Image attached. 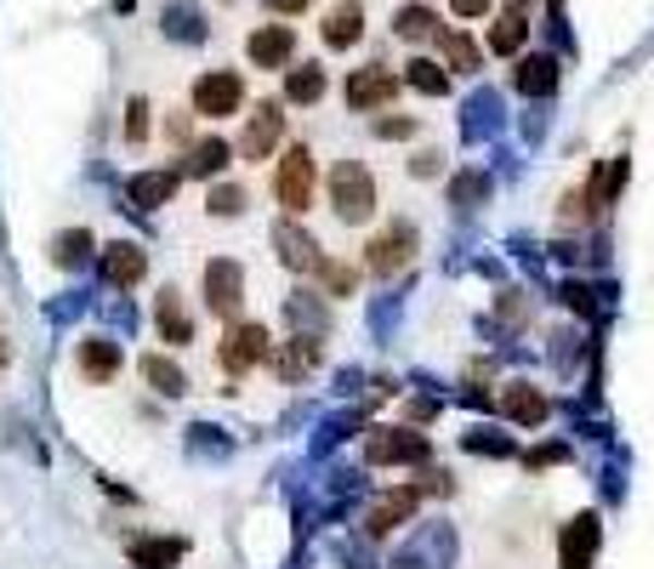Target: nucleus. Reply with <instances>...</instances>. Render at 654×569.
Instances as JSON below:
<instances>
[{
	"instance_id": "c9c22d12",
	"label": "nucleus",
	"mask_w": 654,
	"mask_h": 569,
	"mask_svg": "<svg viewBox=\"0 0 654 569\" xmlns=\"http://www.w3.org/2000/svg\"><path fill=\"white\" fill-rule=\"evenodd\" d=\"M449 7H456L461 17H484V12H490V0H449Z\"/></svg>"
},
{
	"instance_id": "4c0bfd02",
	"label": "nucleus",
	"mask_w": 654,
	"mask_h": 569,
	"mask_svg": "<svg viewBox=\"0 0 654 569\" xmlns=\"http://www.w3.org/2000/svg\"><path fill=\"white\" fill-rule=\"evenodd\" d=\"M273 12H301V7H313V0H268Z\"/></svg>"
},
{
	"instance_id": "a211bd4d",
	"label": "nucleus",
	"mask_w": 654,
	"mask_h": 569,
	"mask_svg": "<svg viewBox=\"0 0 654 569\" xmlns=\"http://www.w3.org/2000/svg\"><path fill=\"white\" fill-rule=\"evenodd\" d=\"M410 512H416V490H398V496H387L382 507H370V535H393Z\"/></svg>"
},
{
	"instance_id": "aec40b11",
	"label": "nucleus",
	"mask_w": 654,
	"mask_h": 569,
	"mask_svg": "<svg viewBox=\"0 0 654 569\" xmlns=\"http://www.w3.org/2000/svg\"><path fill=\"white\" fill-rule=\"evenodd\" d=\"M143 376H148V387L171 393V399H177V393H188V376H183V370L171 364L165 354H148V359H143Z\"/></svg>"
},
{
	"instance_id": "e433bc0d",
	"label": "nucleus",
	"mask_w": 654,
	"mask_h": 569,
	"mask_svg": "<svg viewBox=\"0 0 654 569\" xmlns=\"http://www.w3.org/2000/svg\"><path fill=\"white\" fill-rule=\"evenodd\" d=\"M530 461H535V467H546V461H564V444H546V450H535Z\"/></svg>"
},
{
	"instance_id": "2f4dec72",
	"label": "nucleus",
	"mask_w": 654,
	"mask_h": 569,
	"mask_svg": "<svg viewBox=\"0 0 654 569\" xmlns=\"http://www.w3.org/2000/svg\"><path fill=\"white\" fill-rule=\"evenodd\" d=\"M308 364H313V348H301V342H291L285 359H280V376L296 382V376H308Z\"/></svg>"
},
{
	"instance_id": "393cba45",
	"label": "nucleus",
	"mask_w": 654,
	"mask_h": 569,
	"mask_svg": "<svg viewBox=\"0 0 654 569\" xmlns=\"http://www.w3.org/2000/svg\"><path fill=\"white\" fill-rule=\"evenodd\" d=\"M433 29H439V17L427 12V7H405V12L393 17V35H398V40H427Z\"/></svg>"
},
{
	"instance_id": "7ed1b4c3",
	"label": "nucleus",
	"mask_w": 654,
	"mask_h": 569,
	"mask_svg": "<svg viewBox=\"0 0 654 569\" xmlns=\"http://www.w3.org/2000/svg\"><path fill=\"white\" fill-rule=\"evenodd\" d=\"M273 194H280V206L285 211H308L313 200V154L308 148H285V160H280V177H273Z\"/></svg>"
},
{
	"instance_id": "f03ea898",
	"label": "nucleus",
	"mask_w": 654,
	"mask_h": 569,
	"mask_svg": "<svg viewBox=\"0 0 654 569\" xmlns=\"http://www.w3.org/2000/svg\"><path fill=\"white\" fill-rule=\"evenodd\" d=\"M433 456V444H427V433H410V428H370L365 433V461L375 467H416Z\"/></svg>"
},
{
	"instance_id": "ddd939ff",
	"label": "nucleus",
	"mask_w": 654,
	"mask_h": 569,
	"mask_svg": "<svg viewBox=\"0 0 654 569\" xmlns=\"http://www.w3.org/2000/svg\"><path fill=\"white\" fill-rule=\"evenodd\" d=\"M564 569H592V553H597V518L592 512H581L575 524L564 530Z\"/></svg>"
},
{
	"instance_id": "b1692460",
	"label": "nucleus",
	"mask_w": 654,
	"mask_h": 569,
	"mask_svg": "<svg viewBox=\"0 0 654 569\" xmlns=\"http://www.w3.org/2000/svg\"><path fill=\"white\" fill-rule=\"evenodd\" d=\"M183 558V541H132V564L143 569H171Z\"/></svg>"
},
{
	"instance_id": "7c9ffc66",
	"label": "nucleus",
	"mask_w": 654,
	"mask_h": 569,
	"mask_svg": "<svg viewBox=\"0 0 654 569\" xmlns=\"http://www.w3.org/2000/svg\"><path fill=\"white\" fill-rule=\"evenodd\" d=\"M484 194H490L484 171H467V177H456V183H449V200H456V206H472V200H484Z\"/></svg>"
},
{
	"instance_id": "9b49d317",
	"label": "nucleus",
	"mask_w": 654,
	"mask_h": 569,
	"mask_svg": "<svg viewBox=\"0 0 654 569\" xmlns=\"http://www.w3.org/2000/svg\"><path fill=\"white\" fill-rule=\"evenodd\" d=\"M280 109H273V103H262L257 114H250V126H245V137H239V154L245 160H268L273 154V143H280Z\"/></svg>"
},
{
	"instance_id": "dca6fc26",
	"label": "nucleus",
	"mask_w": 654,
	"mask_h": 569,
	"mask_svg": "<svg viewBox=\"0 0 654 569\" xmlns=\"http://www.w3.org/2000/svg\"><path fill=\"white\" fill-rule=\"evenodd\" d=\"M81 370L91 382H109V376H120V342H109V336H91V342H81Z\"/></svg>"
},
{
	"instance_id": "c756f323",
	"label": "nucleus",
	"mask_w": 654,
	"mask_h": 569,
	"mask_svg": "<svg viewBox=\"0 0 654 569\" xmlns=\"http://www.w3.org/2000/svg\"><path fill=\"white\" fill-rule=\"evenodd\" d=\"M444 58H449V69H478V46H472L467 35L449 29V35H444Z\"/></svg>"
},
{
	"instance_id": "423d86ee",
	"label": "nucleus",
	"mask_w": 654,
	"mask_h": 569,
	"mask_svg": "<svg viewBox=\"0 0 654 569\" xmlns=\"http://www.w3.org/2000/svg\"><path fill=\"white\" fill-rule=\"evenodd\" d=\"M262 359H268V331L250 325V319H234L229 336H222V364H229V370H250V364H262Z\"/></svg>"
},
{
	"instance_id": "20e7f679",
	"label": "nucleus",
	"mask_w": 654,
	"mask_h": 569,
	"mask_svg": "<svg viewBox=\"0 0 654 569\" xmlns=\"http://www.w3.org/2000/svg\"><path fill=\"white\" fill-rule=\"evenodd\" d=\"M239 103H245V81H239V74L211 69V74H199V81H194V109L199 114L222 120V114H239Z\"/></svg>"
},
{
	"instance_id": "9d476101",
	"label": "nucleus",
	"mask_w": 654,
	"mask_h": 569,
	"mask_svg": "<svg viewBox=\"0 0 654 569\" xmlns=\"http://www.w3.org/2000/svg\"><path fill=\"white\" fill-rule=\"evenodd\" d=\"M273 245H280V257H285L291 268H301V274H313V268L324 262V257H319V239H313L308 228H296L291 217L273 222Z\"/></svg>"
},
{
	"instance_id": "f257e3e1",
	"label": "nucleus",
	"mask_w": 654,
	"mask_h": 569,
	"mask_svg": "<svg viewBox=\"0 0 654 569\" xmlns=\"http://www.w3.org/2000/svg\"><path fill=\"white\" fill-rule=\"evenodd\" d=\"M331 206L342 222H365L375 211V183H370V171L359 160H342L331 171Z\"/></svg>"
},
{
	"instance_id": "0eeeda50",
	"label": "nucleus",
	"mask_w": 654,
	"mask_h": 569,
	"mask_svg": "<svg viewBox=\"0 0 654 569\" xmlns=\"http://www.w3.org/2000/svg\"><path fill=\"white\" fill-rule=\"evenodd\" d=\"M410 251H416V228H410V222H393L387 234L370 239V274H382V280L398 274V268L410 262Z\"/></svg>"
},
{
	"instance_id": "5701e85b",
	"label": "nucleus",
	"mask_w": 654,
	"mask_h": 569,
	"mask_svg": "<svg viewBox=\"0 0 654 569\" xmlns=\"http://www.w3.org/2000/svg\"><path fill=\"white\" fill-rule=\"evenodd\" d=\"M285 97H291V103H319V97H324V74H319L313 63L291 69V74H285Z\"/></svg>"
},
{
	"instance_id": "f3484780",
	"label": "nucleus",
	"mask_w": 654,
	"mask_h": 569,
	"mask_svg": "<svg viewBox=\"0 0 654 569\" xmlns=\"http://www.w3.org/2000/svg\"><path fill=\"white\" fill-rule=\"evenodd\" d=\"M513 86L523 97H546L552 86H558V63H552V58H523L518 74H513Z\"/></svg>"
},
{
	"instance_id": "2eb2a0df",
	"label": "nucleus",
	"mask_w": 654,
	"mask_h": 569,
	"mask_svg": "<svg viewBox=\"0 0 654 569\" xmlns=\"http://www.w3.org/2000/svg\"><path fill=\"white\" fill-rule=\"evenodd\" d=\"M501 405H507V416H513L518 428H541V422H546V399H541L530 382H513L507 393H501Z\"/></svg>"
},
{
	"instance_id": "39448f33",
	"label": "nucleus",
	"mask_w": 654,
	"mask_h": 569,
	"mask_svg": "<svg viewBox=\"0 0 654 569\" xmlns=\"http://www.w3.org/2000/svg\"><path fill=\"white\" fill-rule=\"evenodd\" d=\"M206 302L217 308V313H239V302H245V268L234 262V257H217V262H206Z\"/></svg>"
},
{
	"instance_id": "a878e982",
	"label": "nucleus",
	"mask_w": 654,
	"mask_h": 569,
	"mask_svg": "<svg viewBox=\"0 0 654 569\" xmlns=\"http://www.w3.org/2000/svg\"><path fill=\"white\" fill-rule=\"evenodd\" d=\"M523 35H530V23H523L518 12H507V17H501L495 29H490V52H501V58H507V52H518V46H523Z\"/></svg>"
},
{
	"instance_id": "c85d7f7f",
	"label": "nucleus",
	"mask_w": 654,
	"mask_h": 569,
	"mask_svg": "<svg viewBox=\"0 0 654 569\" xmlns=\"http://www.w3.org/2000/svg\"><path fill=\"white\" fill-rule=\"evenodd\" d=\"M52 257H58V268H81V262L91 257V234H86V228H74V234H63Z\"/></svg>"
},
{
	"instance_id": "f704fd0d",
	"label": "nucleus",
	"mask_w": 654,
	"mask_h": 569,
	"mask_svg": "<svg viewBox=\"0 0 654 569\" xmlns=\"http://www.w3.org/2000/svg\"><path fill=\"white\" fill-rule=\"evenodd\" d=\"M375 132H382V137H410L416 120H405V114H398V120H375Z\"/></svg>"
},
{
	"instance_id": "bb28decb",
	"label": "nucleus",
	"mask_w": 654,
	"mask_h": 569,
	"mask_svg": "<svg viewBox=\"0 0 654 569\" xmlns=\"http://www.w3.org/2000/svg\"><path fill=\"white\" fill-rule=\"evenodd\" d=\"M405 81H410L416 91H427V97H444V91H449V74H444V69L433 63V58H416Z\"/></svg>"
},
{
	"instance_id": "f8f14e48",
	"label": "nucleus",
	"mask_w": 654,
	"mask_h": 569,
	"mask_svg": "<svg viewBox=\"0 0 654 569\" xmlns=\"http://www.w3.org/2000/svg\"><path fill=\"white\" fill-rule=\"evenodd\" d=\"M143 274H148V257L137 251V245H125V239H120V245H103V280H109V285L125 290V285H137Z\"/></svg>"
},
{
	"instance_id": "473e14b6",
	"label": "nucleus",
	"mask_w": 654,
	"mask_h": 569,
	"mask_svg": "<svg viewBox=\"0 0 654 569\" xmlns=\"http://www.w3.org/2000/svg\"><path fill=\"white\" fill-rule=\"evenodd\" d=\"M211 211H217V217H239V211H245V194H239V188H217V194H211Z\"/></svg>"
},
{
	"instance_id": "cd10ccee",
	"label": "nucleus",
	"mask_w": 654,
	"mask_h": 569,
	"mask_svg": "<svg viewBox=\"0 0 654 569\" xmlns=\"http://www.w3.org/2000/svg\"><path fill=\"white\" fill-rule=\"evenodd\" d=\"M313 274L324 280V290H331V296H354V285H359L354 268H347V262H331V257H324V262L313 268Z\"/></svg>"
},
{
	"instance_id": "58836bf2",
	"label": "nucleus",
	"mask_w": 654,
	"mask_h": 569,
	"mask_svg": "<svg viewBox=\"0 0 654 569\" xmlns=\"http://www.w3.org/2000/svg\"><path fill=\"white\" fill-rule=\"evenodd\" d=\"M513 7H523V0H513Z\"/></svg>"
},
{
	"instance_id": "6e6552de",
	"label": "nucleus",
	"mask_w": 654,
	"mask_h": 569,
	"mask_svg": "<svg viewBox=\"0 0 654 569\" xmlns=\"http://www.w3.org/2000/svg\"><path fill=\"white\" fill-rule=\"evenodd\" d=\"M393 91H398L393 69H359V74H347V86H342V97L354 109H382V103H393Z\"/></svg>"
},
{
	"instance_id": "4468645a",
	"label": "nucleus",
	"mask_w": 654,
	"mask_h": 569,
	"mask_svg": "<svg viewBox=\"0 0 654 569\" xmlns=\"http://www.w3.org/2000/svg\"><path fill=\"white\" fill-rule=\"evenodd\" d=\"M125 194H132L137 211H155V206H165L171 194H177V171H143V177L125 183Z\"/></svg>"
},
{
	"instance_id": "6ab92c4d",
	"label": "nucleus",
	"mask_w": 654,
	"mask_h": 569,
	"mask_svg": "<svg viewBox=\"0 0 654 569\" xmlns=\"http://www.w3.org/2000/svg\"><path fill=\"white\" fill-rule=\"evenodd\" d=\"M155 319H160V336H165V342H188V336H194V325H188V313H183V296H177V290H165V296H160Z\"/></svg>"
},
{
	"instance_id": "1a4fd4ad",
	"label": "nucleus",
	"mask_w": 654,
	"mask_h": 569,
	"mask_svg": "<svg viewBox=\"0 0 654 569\" xmlns=\"http://www.w3.org/2000/svg\"><path fill=\"white\" fill-rule=\"evenodd\" d=\"M245 52H250V63H257V69H285L291 52H296V35L285 29V23H268V29H257V35L245 40Z\"/></svg>"
},
{
	"instance_id": "4be33fe9",
	"label": "nucleus",
	"mask_w": 654,
	"mask_h": 569,
	"mask_svg": "<svg viewBox=\"0 0 654 569\" xmlns=\"http://www.w3.org/2000/svg\"><path fill=\"white\" fill-rule=\"evenodd\" d=\"M229 154H234V148L222 143V137H206V143H194V154H188V171H194V177H217V171L229 165Z\"/></svg>"
},
{
	"instance_id": "412c9836",
	"label": "nucleus",
	"mask_w": 654,
	"mask_h": 569,
	"mask_svg": "<svg viewBox=\"0 0 654 569\" xmlns=\"http://www.w3.org/2000/svg\"><path fill=\"white\" fill-rule=\"evenodd\" d=\"M359 35H365L359 7H336L331 17H324V46H354Z\"/></svg>"
},
{
	"instance_id": "72a5a7b5",
	"label": "nucleus",
	"mask_w": 654,
	"mask_h": 569,
	"mask_svg": "<svg viewBox=\"0 0 654 569\" xmlns=\"http://www.w3.org/2000/svg\"><path fill=\"white\" fill-rule=\"evenodd\" d=\"M125 137H132V143H143V137H148V103H143V97L132 103V120H125Z\"/></svg>"
}]
</instances>
